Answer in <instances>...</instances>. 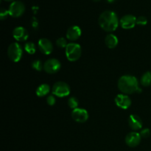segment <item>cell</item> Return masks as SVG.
<instances>
[{"label": "cell", "mask_w": 151, "mask_h": 151, "mask_svg": "<svg viewBox=\"0 0 151 151\" xmlns=\"http://www.w3.org/2000/svg\"><path fill=\"white\" fill-rule=\"evenodd\" d=\"M92 1H96V2H97V1H100V0H92Z\"/></svg>", "instance_id": "f1b7e54d"}, {"label": "cell", "mask_w": 151, "mask_h": 151, "mask_svg": "<svg viewBox=\"0 0 151 151\" xmlns=\"http://www.w3.org/2000/svg\"><path fill=\"white\" fill-rule=\"evenodd\" d=\"M105 43L109 48L114 49L117 46L118 38L116 35L113 34H109L105 38Z\"/></svg>", "instance_id": "2e32d148"}, {"label": "cell", "mask_w": 151, "mask_h": 151, "mask_svg": "<svg viewBox=\"0 0 151 151\" xmlns=\"http://www.w3.org/2000/svg\"><path fill=\"white\" fill-rule=\"evenodd\" d=\"M72 117L75 122H85L88 119V114L86 109H74L72 112Z\"/></svg>", "instance_id": "ba28073f"}, {"label": "cell", "mask_w": 151, "mask_h": 151, "mask_svg": "<svg viewBox=\"0 0 151 151\" xmlns=\"http://www.w3.org/2000/svg\"><path fill=\"white\" fill-rule=\"evenodd\" d=\"M141 136L139 133L131 132L125 137V143L131 147H135L139 145L141 142Z\"/></svg>", "instance_id": "30bf717a"}, {"label": "cell", "mask_w": 151, "mask_h": 151, "mask_svg": "<svg viewBox=\"0 0 151 151\" xmlns=\"http://www.w3.org/2000/svg\"><path fill=\"white\" fill-rule=\"evenodd\" d=\"M8 15H10L8 10L2 8L1 10V12H0V19H1V20H4L5 19H7Z\"/></svg>", "instance_id": "d4e9b609"}, {"label": "cell", "mask_w": 151, "mask_h": 151, "mask_svg": "<svg viewBox=\"0 0 151 151\" xmlns=\"http://www.w3.org/2000/svg\"><path fill=\"white\" fill-rule=\"evenodd\" d=\"M39 50L45 55H50L53 50V46L51 41L47 38H41L38 41Z\"/></svg>", "instance_id": "7c38bea8"}, {"label": "cell", "mask_w": 151, "mask_h": 151, "mask_svg": "<svg viewBox=\"0 0 151 151\" xmlns=\"http://www.w3.org/2000/svg\"><path fill=\"white\" fill-rule=\"evenodd\" d=\"M50 86L47 85V84L44 83V84H41V85H40L37 88L35 93H36V94L38 97H44V96L47 95V94L50 93Z\"/></svg>", "instance_id": "e0dca14e"}, {"label": "cell", "mask_w": 151, "mask_h": 151, "mask_svg": "<svg viewBox=\"0 0 151 151\" xmlns=\"http://www.w3.org/2000/svg\"><path fill=\"white\" fill-rule=\"evenodd\" d=\"M56 44L60 48H66L68 44L66 43V40L64 38H60L56 41Z\"/></svg>", "instance_id": "7402d4cb"}, {"label": "cell", "mask_w": 151, "mask_h": 151, "mask_svg": "<svg viewBox=\"0 0 151 151\" xmlns=\"http://www.w3.org/2000/svg\"><path fill=\"white\" fill-rule=\"evenodd\" d=\"M9 14L12 17L18 18L22 16L25 11V6L21 1H14L9 6Z\"/></svg>", "instance_id": "8992f818"}, {"label": "cell", "mask_w": 151, "mask_h": 151, "mask_svg": "<svg viewBox=\"0 0 151 151\" xmlns=\"http://www.w3.org/2000/svg\"><path fill=\"white\" fill-rule=\"evenodd\" d=\"M128 124L131 129L134 131H139L142 127V121L141 118L136 114H131L128 118Z\"/></svg>", "instance_id": "5bb4252c"}, {"label": "cell", "mask_w": 151, "mask_h": 151, "mask_svg": "<svg viewBox=\"0 0 151 151\" xmlns=\"http://www.w3.org/2000/svg\"><path fill=\"white\" fill-rule=\"evenodd\" d=\"M147 18L145 16H139V17L137 18V24L139 25V26H145L147 24Z\"/></svg>", "instance_id": "603a6c76"}, {"label": "cell", "mask_w": 151, "mask_h": 151, "mask_svg": "<svg viewBox=\"0 0 151 151\" xmlns=\"http://www.w3.org/2000/svg\"><path fill=\"white\" fill-rule=\"evenodd\" d=\"M66 55L69 61H76L81 56V47L76 43H69L66 47Z\"/></svg>", "instance_id": "3957f363"}, {"label": "cell", "mask_w": 151, "mask_h": 151, "mask_svg": "<svg viewBox=\"0 0 151 151\" xmlns=\"http://www.w3.org/2000/svg\"><path fill=\"white\" fill-rule=\"evenodd\" d=\"M60 61L55 58H51L47 60L44 64V69L48 74H55L60 69Z\"/></svg>", "instance_id": "52a82bcc"}, {"label": "cell", "mask_w": 151, "mask_h": 151, "mask_svg": "<svg viewBox=\"0 0 151 151\" xmlns=\"http://www.w3.org/2000/svg\"><path fill=\"white\" fill-rule=\"evenodd\" d=\"M24 50L27 53L30 55H33L36 51V48H35V44L32 42H27L24 45Z\"/></svg>", "instance_id": "d6986e66"}, {"label": "cell", "mask_w": 151, "mask_h": 151, "mask_svg": "<svg viewBox=\"0 0 151 151\" xmlns=\"http://www.w3.org/2000/svg\"><path fill=\"white\" fill-rule=\"evenodd\" d=\"M13 36L19 41H26L28 38V32L23 27H17L13 29Z\"/></svg>", "instance_id": "4fadbf2b"}, {"label": "cell", "mask_w": 151, "mask_h": 151, "mask_svg": "<svg viewBox=\"0 0 151 151\" xmlns=\"http://www.w3.org/2000/svg\"><path fill=\"white\" fill-rule=\"evenodd\" d=\"M115 103L119 108L122 109H127L131 106V100L128 95L118 94L115 97Z\"/></svg>", "instance_id": "8fae6325"}, {"label": "cell", "mask_w": 151, "mask_h": 151, "mask_svg": "<svg viewBox=\"0 0 151 151\" xmlns=\"http://www.w3.org/2000/svg\"><path fill=\"white\" fill-rule=\"evenodd\" d=\"M140 136H141L142 138H147V137H150V131L149 128H145L142 129L139 133Z\"/></svg>", "instance_id": "cb8c5ba5"}, {"label": "cell", "mask_w": 151, "mask_h": 151, "mask_svg": "<svg viewBox=\"0 0 151 151\" xmlns=\"http://www.w3.org/2000/svg\"><path fill=\"white\" fill-rule=\"evenodd\" d=\"M52 92L58 97H64L69 95L70 93V87L65 82H56L53 85Z\"/></svg>", "instance_id": "277c9868"}, {"label": "cell", "mask_w": 151, "mask_h": 151, "mask_svg": "<svg viewBox=\"0 0 151 151\" xmlns=\"http://www.w3.org/2000/svg\"><path fill=\"white\" fill-rule=\"evenodd\" d=\"M115 1H116V0H107L108 2H109V3H113V2H114Z\"/></svg>", "instance_id": "83f0119b"}, {"label": "cell", "mask_w": 151, "mask_h": 151, "mask_svg": "<svg viewBox=\"0 0 151 151\" xmlns=\"http://www.w3.org/2000/svg\"><path fill=\"white\" fill-rule=\"evenodd\" d=\"M140 83L143 86H151V72H147L142 76Z\"/></svg>", "instance_id": "ac0fdd59"}, {"label": "cell", "mask_w": 151, "mask_h": 151, "mask_svg": "<svg viewBox=\"0 0 151 151\" xmlns=\"http://www.w3.org/2000/svg\"><path fill=\"white\" fill-rule=\"evenodd\" d=\"M32 67L35 70L40 72V71L42 70V69L44 68V66L42 65V63H41V60H35L32 63Z\"/></svg>", "instance_id": "44dd1931"}, {"label": "cell", "mask_w": 151, "mask_h": 151, "mask_svg": "<svg viewBox=\"0 0 151 151\" xmlns=\"http://www.w3.org/2000/svg\"><path fill=\"white\" fill-rule=\"evenodd\" d=\"M118 88L124 94H133L136 91H142L139 88L137 78L131 75H123L118 81Z\"/></svg>", "instance_id": "7a4b0ae2"}, {"label": "cell", "mask_w": 151, "mask_h": 151, "mask_svg": "<svg viewBox=\"0 0 151 151\" xmlns=\"http://www.w3.org/2000/svg\"><path fill=\"white\" fill-rule=\"evenodd\" d=\"M32 23V27H33V28H36L37 26H38V22H37V21L34 20Z\"/></svg>", "instance_id": "4316f807"}, {"label": "cell", "mask_w": 151, "mask_h": 151, "mask_svg": "<svg viewBox=\"0 0 151 151\" xmlns=\"http://www.w3.org/2000/svg\"><path fill=\"white\" fill-rule=\"evenodd\" d=\"M47 103H48V105H50V106H54L55 104V97L53 95H50L48 96V97H47Z\"/></svg>", "instance_id": "484cf974"}, {"label": "cell", "mask_w": 151, "mask_h": 151, "mask_svg": "<svg viewBox=\"0 0 151 151\" xmlns=\"http://www.w3.org/2000/svg\"><path fill=\"white\" fill-rule=\"evenodd\" d=\"M4 1H13V0H4Z\"/></svg>", "instance_id": "f546056e"}, {"label": "cell", "mask_w": 151, "mask_h": 151, "mask_svg": "<svg viewBox=\"0 0 151 151\" xmlns=\"http://www.w3.org/2000/svg\"><path fill=\"white\" fill-rule=\"evenodd\" d=\"M98 23L103 30L110 32L116 30L119 25V20L114 12L111 10H106L100 14Z\"/></svg>", "instance_id": "6da1fadb"}, {"label": "cell", "mask_w": 151, "mask_h": 151, "mask_svg": "<svg viewBox=\"0 0 151 151\" xmlns=\"http://www.w3.org/2000/svg\"><path fill=\"white\" fill-rule=\"evenodd\" d=\"M7 55L12 61L18 62L22 56V48L18 43H12L7 49Z\"/></svg>", "instance_id": "5b68a950"}, {"label": "cell", "mask_w": 151, "mask_h": 151, "mask_svg": "<svg viewBox=\"0 0 151 151\" xmlns=\"http://www.w3.org/2000/svg\"><path fill=\"white\" fill-rule=\"evenodd\" d=\"M81 29L78 26H72L66 32V38L70 41H76L81 37Z\"/></svg>", "instance_id": "9a60e30c"}, {"label": "cell", "mask_w": 151, "mask_h": 151, "mask_svg": "<svg viewBox=\"0 0 151 151\" xmlns=\"http://www.w3.org/2000/svg\"><path fill=\"white\" fill-rule=\"evenodd\" d=\"M78 104H79V103H78V100L76 97H71L68 100V106H69V108L73 109V110L78 108Z\"/></svg>", "instance_id": "ffe728a7"}, {"label": "cell", "mask_w": 151, "mask_h": 151, "mask_svg": "<svg viewBox=\"0 0 151 151\" xmlns=\"http://www.w3.org/2000/svg\"><path fill=\"white\" fill-rule=\"evenodd\" d=\"M119 24L123 29H132L137 24V18L131 14L125 15L120 19Z\"/></svg>", "instance_id": "9c48e42d"}]
</instances>
